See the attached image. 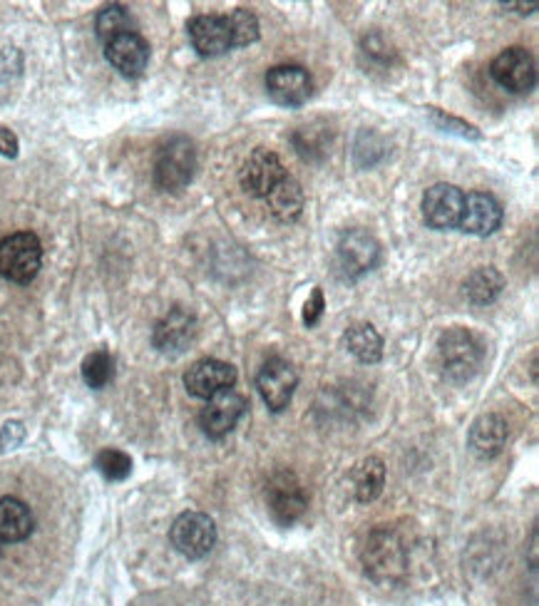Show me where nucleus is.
Here are the masks:
<instances>
[{
    "instance_id": "f257e3e1",
    "label": "nucleus",
    "mask_w": 539,
    "mask_h": 606,
    "mask_svg": "<svg viewBox=\"0 0 539 606\" xmlns=\"http://www.w3.org/2000/svg\"><path fill=\"white\" fill-rule=\"evenodd\" d=\"M365 574L378 584H396L406 576L408 550L391 527H375L363 547Z\"/></svg>"
},
{
    "instance_id": "f03ea898",
    "label": "nucleus",
    "mask_w": 539,
    "mask_h": 606,
    "mask_svg": "<svg viewBox=\"0 0 539 606\" xmlns=\"http://www.w3.org/2000/svg\"><path fill=\"white\" fill-rule=\"evenodd\" d=\"M485 351L477 335L468 329H450L438 341V363L442 378L450 383H468L483 365Z\"/></svg>"
},
{
    "instance_id": "7ed1b4c3",
    "label": "nucleus",
    "mask_w": 539,
    "mask_h": 606,
    "mask_svg": "<svg viewBox=\"0 0 539 606\" xmlns=\"http://www.w3.org/2000/svg\"><path fill=\"white\" fill-rule=\"evenodd\" d=\"M195 169L197 150L191 140L182 137V134L169 137L157 150V157H154V181H157L160 189L172 191V195L189 185L191 177H195Z\"/></svg>"
},
{
    "instance_id": "20e7f679",
    "label": "nucleus",
    "mask_w": 539,
    "mask_h": 606,
    "mask_svg": "<svg viewBox=\"0 0 539 606\" xmlns=\"http://www.w3.org/2000/svg\"><path fill=\"white\" fill-rule=\"evenodd\" d=\"M43 244L33 232L0 239V276L13 284H31L41 272Z\"/></svg>"
},
{
    "instance_id": "39448f33",
    "label": "nucleus",
    "mask_w": 539,
    "mask_h": 606,
    "mask_svg": "<svg viewBox=\"0 0 539 606\" xmlns=\"http://www.w3.org/2000/svg\"><path fill=\"white\" fill-rule=\"evenodd\" d=\"M381 262V244L363 229H349L336 244V268L345 278H361Z\"/></svg>"
},
{
    "instance_id": "423d86ee",
    "label": "nucleus",
    "mask_w": 539,
    "mask_h": 606,
    "mask_svg": "<svg viewBox=\"0 0 539 606\" xmlns=\"http://www.w3.org/2000/svg\"><path fill=\"white\" fill-rule=\"evenodd\" d=\"M169 537L179 554H185L187 560H201L217 544L215 519L205 513H185L175 519Z\"/></svg>"
},
{
    "instance_id": "0eeeda50",
    "label": "nucleus",
    "mask_w": 539,
    "mask_h": 606,
    "mask_svg": "<svg viewBox=\"0 0 539 606\" xmlns=\"http://www.w3.org/2000/svg\"><path fill=\"white\" fill-rule=\"evenodd\" d=\"M490 75L503 90L522 95L535 88L537 63L532 53L525 51V47H507L490 65Z\"/></svg>"
},
{
    "instance_id": "6e6552de",
    "label": "nucleus",
    "mask_w": 539,
    "mask_h": 606,
    "mask_svg": "<svg viewBox=\"0 0 539 606\" xmlns=\"http://www.w3.org/2000/svg\"><path fill=\"white\" fill-rule=\"evenodd\" d=\"M266 505H268V513L274 517V522L292 527L304 517V513L308 509V499L296 475L282 470V473H276L272 477V483L266 487Z\"/></svg>"
},
{
    "instance_id": "1a4fd4ad",
    "label": "nucleus",
    "mask_w": 539,
    "mask_h": 606,
    "mask_svg": "<svg viewBox=\"0 0 539 606\" xmlns=\"http://www.w3.org/2000/svg\"><path fill=\"white\" fill-rule=\"evenodd\" d=\"M266 92L282 108H301L314 92V80L301 65H276L266 75Z\"/></svg>"
},
{
    "instance_id": "9d476101",
    "label": "nucleus",
    "mask_w": 539,
    "mask_h": 606,
    "mask_svg": "<svg viewBox=\"0 0 539 606\" xmlns=\"http://www.w3.org/2000/svg\"><path fill=\"white\" fill-rule=\"evenodd\" d=\"M298 386V375L294 365L284 359H268L262 371L256 375V388L262 393L268 410L282 412L288 408V403L294 398V390Z\"/></svg>"
},
{
    "instance_id": "9b49d317",
    "label": "nucleus",
    "mask_w": 539,
    "mask_h": 606,
    "mask_svg": "<svg viewBox=\"0 0 539 606\" xmlns=\"http://www.w3.org/2000/svg\"><path fill=\"white\" fill-rule=\"evenodd\" d=\"M246 412V398L239 396L234 390H224L219 396L209 398L207 406L199 412V426L201 432L211 440L227 438L231 430L237 428V422L244 418Z\"/></svg>"
},
{
    "instance_id": "f8f14e48",
    "label": "nucleus",
    "mask_w": 539,
    "mask_h": 606,
    "mask_svg": "<svg viewBox=\"0 0 539 606\" xmlns=\"http://www.w3.org/2000/svg\"><path fill=\"white\" fill-rule=\"evenodd\" d=\"M237 383V368L231 363L217 359H201L189 365L185 373V386L195 398H215L219 393L231 390Z\"/></svg>"
},
{
    "instance_id": "ddd939ff",
    "label": "nucleus",
    "mask_w": 539,
    "mask_h": 606,
    "mask_svg": "<svg viewBox=\"0 0 539 606\" xmlns=\"http://www.w3.org/2000/svg\"><path fill=\"white\" fill-rule=\"evenodd\" d=\"M462 209H465V195L452 185L430 187L422 197V217H426L428 227L438 229V232L458 229Z\"/></svg>"
},
{
    "instance_id": "4468645a",
    "label": "nucleus",
    "mask_w": 539,
    "mask_h": 606,
    "mask_svg": "<svg viewBox=\"0 0 539 606\" xmlns=\"http://www.w3.org/2000/svg\"><path fill=\"white\" fill-rule=\"evenodd\" d=\"M284 177H286V167H284L282 157L266 147L254 150L252 155H249V159L244 162L242 175H239V179H242V187L249 191V195L262 197V199Z\"/></svg>"
},
{
    "instance_id": "2eb2a0df",
    "label": "nucleus",
    "mask_w": 539,
    "mask_h": 606,
    "mask_svg": "<svg viewBox=\"0 0 539 606\" xmlns=\"http://www.w3.org/2000/svg\"><path fill=\"white\" fill-rule=\"evenodd\" d=\"M197 319L185 309H172L165 319L157 323V329L152 333V341L157 345V351L177 355L185 353L197 339Z\"/></svg>"
},
{
    "instance_id": "dca6fc26",
    "label": "nucleus",
    "mask_w": 539,
    "mask_h": 606,
    "mask_svg": "<svg viewBox=\"0 0 539 606\" xmlns=\"http://www.w3.org/2000/svg\"><path fill=\"white\" fill-rule=\"evenodd\" d=\"M189 41L201 57H217L231 51V31L227 15H195L187 23Z\"/></svg>"
},
{
    "instance_id": "f3484780",
    "label": "nucleus",
    "mask_w": 539,
    "mask_h": 606,
    "mask_svg": "<svg viewBox=\"0 0 539 606\" xmlns=\"http://www.w3.org/2000/svg\"><path fill=\"white\" fill-rule=\"evenodd\" d=\"M105 55L124 78H140L150 63V45L140 33H124L105 43Z\"/></svg>"
},
{
    "instance_id": "a211bd4d",
    "label": "nucleus",
    "mask_w": 539,
    "mask_h": 606,
    "mask_svg": "<svg viewBox=\"0 0 539 606\" xmlns=\"http://www.w3.org/2000/svg\"><path fill=\"white\" fill-rule=\"evenodd\" d=\"M499 224H503V207L493 195L473 191L465 197V209H462L458 229L473 236H490L497 232Z\"/></svg>"
},
{
    "instance_id": "6ab92c4d",
    "label": "nucleus",
    "mask_w": 539,
    "mask_h": 606,
    "mask_svg": "<svg viewBox=\"0 0 539 606\" xmlns=\"http://www.w3.org/2000/svg\"><path fill=\"white\" fill-rule=\"evenodd\" d=\"M507 436V420L503 416H497V412H485V416H480L473 422V428H470L468 445L477 458L493 460L505 450Z\"/></svg>"
},
{
    "instance_id": "aec40b11",
    "label": "nucleus",
    "mask_w": 539,
    "mask_h": 606,
    "mask_svg": "<svg viewBox=\"0 0 539 606\" xmlns=\"http://www.w3.org/2000/svg\"><path fill=\"white\" fill-rule=\"evenodd\" d=\"M35 517L23 499H0V542H23L33 535Z\"/></svg>"
},
{
    "instance_id": "412c9836",
    "label": "nucleus",
    "mask_w": 539,
    "mask_h": 606,
    "mask_svg": "<svg viewBox=\"0 0 539 606\" xmlns=\"http://www.w3.org/2000/svg\"><path fill=\"white\" fill-rule=\"evenodd\" d=\"M264 199L268 205V211H272V217L284 221V224H288V221H296L304 211V189L294 177H288V175L278 181V185L268 191Z\"/></svg>"
},
{
    "instance_id": "4be33fe9",
    "label": "nucleus",
    "mask_w": 539,
    "mask_h": 606,
    "mask_svg": "<svg viewBox=\"0 0 539 606\" xmlns=\"http://www.w3.org/2000/svg\"><path fill=\"white\" fill-rule=\"evenodd\" d=\"M349 349L361 363H378L383 359V339L371 323H353L343 335Z\"/></svg>"
},
{
    "instance_id": "5701e85b",
    "label": "nucleus",
    "mask_w": 539,
    "mask_h": 606,
    "mask_svg": "<svg viewBox=\"0 0 539 606\" xmlns=\"http://www.w3.org/2000/svg\"><path fill=\"white\" fill-rule=\"evenodd\" d=\"M353 485H355V497H359V503H373V499H378L385 487L383 460L365 458L363 463L355 467Z\"/></svg>"
},
{
    "instance_id": "b1692460",
    "label": "nucleus",
    "mask_w": 539,
    "mask_h": 606,
    "mask_svg": "<svg viewBox=\"0 0 539 606\" xmlns=\"http://www.w3.org/2000/svg\"><path fill=\"white\" fill-rule=\"evenodd\" d=\"M503 288H505V276L493 266H483L470 274L465 284V294L473 304L485 306V304H493L495 298L503 294Z\"/></svg>"
},
{
    "instance_id": "393cba45",
    "label": "nucleus",
    "mask_w": 539,
    "mask_h": 606,
    "mask_svg": "<svg viewBox=\"0 0 539 606\" xmlns=\"http://www.w3.org/2000/svg\"><path fill=\"white\" fill-rule=\"evenodd\" d=\"M294 144L298 155L304 159H321L326 152H329L331 128L323 122H314V124H306V128H298L294 134Z\"/></svg>"
},
{
    "instance_id": "a878e982",
    "label": "nucleus",
    "mask_w": 539,
    "mask_h": 606,
    "mask_svg": "<svg viewBox=\"0 0 539 606\" xmlns=\"http://www.w3.org/2000/svg\"><path fill=\"white\" fill-rule=\"evenodd\" d=\"M95 31H98L100 41L110 43L112 37L124 35V33H134L132 31V15L128 13V8L122 5H108L98 13V21H95Z\"/></svg>"
},
{
    "instance_id": "bb28decb",
    "label": "nucleus",
    "mask_w": 539,
    "mask_h": 606,
    "mask_svg": "<svg viewBox=\"0 0 539 606\" xmlns=\"http://www.w3.org/2000/svg\"><path fill=\"white\" fill-rule=\"evenodd\" d=\"M112 375H114V361L108 351H95L82 361V378L95 390L108 386Z\"/></svg>"
},
{
    "instance_id": "cd10ccee",
    "label": "nucleus",
    "mask_w": 539,
    "mask_h": 606,
    "mask_svg": "<svg viewBox=\"0 0 539 606\" xmlns=\"http://www.w3.org/2000/svg\"><path fill=\"white\" fill-rule=\"evenodd\" d=\"M229 31H231V45L244 47L258 41V21L252 11L246 8H237L234 13L227 15Z\"/></svg>"
},
{
    "instance_id": "c85d7f7f",
    "label": "nucleus",
    "mask_w": 539,
    "mask_h": 606,
    "mask_svg": "<svg viewBox=\"0 0 539 606\" xmlns=\"http://www.w3.org/2000/svg\"><path fill=\"white\" fill-rule=\"evenodd\" d=\"M95 465H98L100 473L108 477V480H124L130 473H132V460L130 455H124L122 450H102L98 460H95Z\"/></svg>"
},
{
    "instance_id": "c756f323",
    "label": "nucleus",
    "mask_w": 539,
    "mask_h": 606,
    "mask_svg": "<svg viewBox=\"0 0 539 606\" xmlns=\"http://www.w3.org/2000/svg\"><path fill=\"white\" fill-rule=\"evenodd\" d=\"M428 118L440 132L458 134V137H462V140H483V132H480L475 124L462 122L458 118H452V114H446V112H440L436 108H428Z\"/></svg>"
},
{
    "instance_id": "7c9ffc66",
    "label": "nucleus",
    "mask_w": 539,
    "mask_h": 606,
    "mask_svg": "<svg viewBox=\"0 0 539 606\" xmlns=\"http://www.w3.org/2000/svg\"><path fill=\"white\" fill-rule=\"evenodd\" d=\"M323 309H326L323 291H321L319 286H316V288H314V294H311V298H308L306 306H304V323L308 326V329H314V326L321 321Z\"/></svg>"
},
{
    "instance_id": "2f4dec72",
    "label": "nucleus",
    "mask_w": 539,
    "mask_h": 606,
    "mask_svg": "<svg viewBox=\"0 0 539 606\" xmlns=\"http://www.w3.org/2000/svg\"><path fill=\"white\" fill-rule=\"evenodd\" d=\"M0 155L6 157L18 155V137L8 128H0Z\"/></svg>"
},
{
    "instance_id": "473e14b6",
    "label": "nucleus",
    "mask_w": 539,
    "mask_h": 606,
    "mask_svg": "<svg viewBox=\"0 0 539 606\" xmlns=\"http://www.w3.org/2000/svg\"><path fill=\"white\" fill-rule=\"evenodd\" d=\"M0 547H3V542H0Z\"/></svg>"
}]
</instances>
